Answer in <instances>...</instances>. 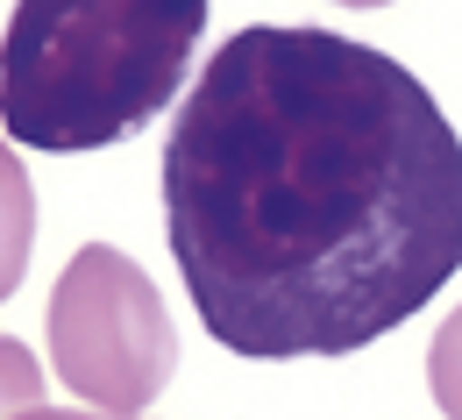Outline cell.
Wrapping results in <instances>:
<instances>
[{
    "mask_svg": "<svg viewBox=\"0 0 462 420\" xmlns=\"http://www.w3.org/2000/svg\"><path fill=\"white\" fill-rule=\"evenodd\" d=\"M164 236L221 350L348 357L456 278L462 143L399 58L256 22L171 121Z\"/></svg>",
    "mask_w": 462,
    "mask_h": 420,
    "instance_id": "cell-1",
    "label": "cell"
},
{
    "mask_svg": "<svg viewBox=\"0 0 462 420\" xmlns=\"http://www.w3.org/2000/svg\"><path fill=\"white\" fill-rule=\"evenodd\" d=\"M207 0H14L0 36V128L93 157L185 93Z\"/></svg>",
    "mask_w": 462,
    "mask_h": 420,
    "instance_id": "cell-2",
    "label": "cell"
},
{
    "mask_svg": "<svg viewBox=\"0 0 462 420\" xmlns=\"http://www.w3.org/2000/svg\"><path fill=\"white\" fill-rule=\"evenodd\" d=\"M51 357L58 378L93 414H143L178 370V335L157 285L107 242H86L51 293Z\"/></svg>",
    "mask_w": 462,
    "mask_h": 420,
    "instance_id": "cell-3",
    "label": "cell"
},
{
    "mask_svg": "<svg viewBox=\"0 0 462 420\" xmlns=\"http://www.w3.org/2000/svg\"><path fill=\"white\" fill-rule=\"evenodd\" d=\"M29 249H36V192H29V172L0 143V300L22 285Z\"/></svg>",
    "mask_w": 462,
    "mask_h": 420,
    "instance_id": "cell-4",
    "label": "cell"
},
{
    "mask_svg": "<svg viewBox=\"0 0 462 420\" xmlns=\"http://www.w3.org/2000/svg\"><path fill=\"white\" fill-rule=\"evenodd\" d=\"M43 399V370H36V357L22 350V342H0V420L22 414V406H36Z\"/></svg>",
    "mask_w": 462,
    "mask_h": 420,
    "instance_id": "cell-5",
    "label": "cell"
},
{
    "mask_svg": "<svg viewBox=\"0 0 462 420\" xmlns=\"http://www.w3.org/2000/svg\"><path fill=\"white\" fill-rule=\"evenodd\" d=\"M7 420H115V414H58V406L36 399V406H22V414H7Z\"/></svg>",
    "mask_w": 462,
    "mask_h": 420,
    "instance_id": "cell-6",
    "label": "cell"
},
{
    "mask_svg": "<svg viewBox=\"0 0 462 420\" xmlns=\"http://www.w3.org/2000/svg\"><path fill=\"white\" fill-rule=\"evenodd\" d=\"M348 7H384V0H348Z\"/></svg>",
    "mask_w": 462,
    "mask_h": 420,
    "instance_id": "cell-7",
    "label": "cell"
}]
</instances>
